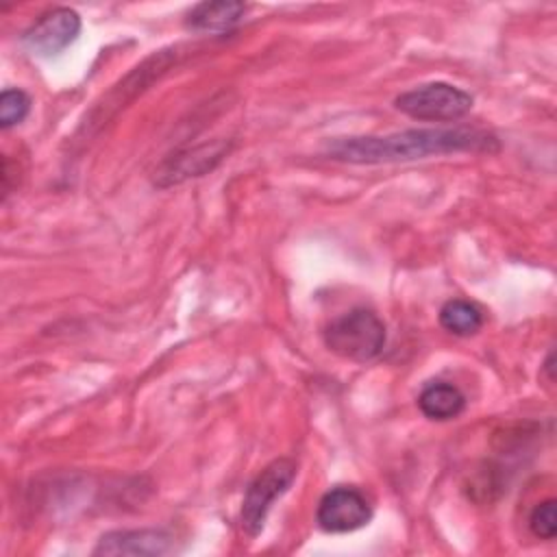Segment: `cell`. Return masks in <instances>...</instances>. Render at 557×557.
<instances>
[{"label":"cell","instance_id":"1","mask_svg":"<svg viewBox=\"0 0 557 557\" xmlns=\"http://www.w3.org/2000/svg\"><path fill=\"white\" fill-rule=\"evenodd\" d=\"M496 135L470 128H409L392 135H368V137H342L326 144V154L335 161L376 165L424 159L431 154L450 152H496Z\"/></svg>","mask_w":557,"mask_h":557},{"label":"cell","instance_id":"2","mask_svg":"<svg viewBox=\"0 0 557 557\" xmlns=\"http://www.w3.org/2000/svg\"><path fill=\"white\" fill-rule=\"evenodd\" d=\"M385 339L387 333L383 320L366 307L346 311L344 315L331 320V324L324 329L326 348L355 363L376 359L385 346Z\"/></svg>","mask_w":557,"mask_h":557},{"label":"cell","instance_id":"3","mask_svg":"<svg viewBox=\"0 0 557 557\" xmlns=\"http://www.w3.org/2000/svg\"><path fill=\"white\" fill-rule=\"evenodd\" d=\"M296 463L287 457L268 463L248 485L242 500V529L255 537L263 531L265 518L276 498H281L296 479Z\"/></svg>","mask_w":557,"mask_h":557},{"label":"cell","instance_id":"4","mask_svg":"<svg viewBox=\"0 0 557 557\" xmlns=\"http://www.w3.org/2000/svg\"><path fill=\"white\" fill-rule=\"evenodd\" d=\"M394 104L413 120L455 122L472 109V96L450 83L435 81L400 94Z\"/></svg>","mask_w":557,"mask_h":557},{"label":"cell","instance_id":"5","mask_svg":"<svg viewBox=\"0 0 557 557\" xmlns=\"http://www.w3.org/2000/svg\"><path fill=\"white\" fill-rule=\"evenodd\" d=\"M315 520L326 533H350L372 520V505L357 487L337 485L320 498Z\"/></svg>","mask_w":557,"mask_h":557},{"label":"cell","instance_id":"6","mask_svg":"<svg viewBox=\"0 0 557 557\" xmlns=\"http://www.w3.org/2000/svg\"><path fill=\"white\" fill-rule=\"evenodd\" d=\"M81 33V17L74 9L57 7L39 15V20L26 28L24 44L39 54H59Z\"/></svg>","mask_w":557,"mask_h":557},{"label":"cell","instance_id":"7","mask_svg":"<svg viewBox=\"0 0 557 557\" xmlns=\"http://www.w3.org/2000/svg\"><path fill=\"white\" fill-rule=\"evenodd\" d=\"M172 548V535L157 529L111 531L100 537L94 555H163Z\"/></svg>","mask_w":557,"mask_h":557},{"label":"cell","instance_id":"8","mask_svg":"<svg viewBox=\"0 0 557 557\" xmlns=\"http://www.w3.org/2000/svg\"><path fill=\"white\" fill-rule=\"evenodd\" d=\"M246 13L244 2H200L189 11L187 26L200 33H224L231 30Z\"/></svg>","mask_w":557,"mask_h":557},{"label":"cell","instance_id":"9","mask_svg":"<svg viewBox=\"0 0 557 557\" xmlns=\"http://www.w3.org/2000/svg\"><path fill=\"white\" fill-rule=\"evenodd\" d=\"M418 407L429 420H453L466 409V396L461 394L459 387L437 381L429 383L420 396H418Z\"/></svg>","mask_w":557,"mask_h":557},{"label":"cell","instance_id":"10","mask_svg":"<svg viewBox=\"0 0 557 557\" xmlns=\"http://www.w3.org/2000/svg\"><path fill=\"white\" fill-rule=\"evenodd\" d=\"M440 324L453 335H474L483 326V311L463 298H453L440 309Z\"/></svg>","mask_w":557,"mask_h":557},{"label":"cell","instance_id":"11","mask_svg":"<svg viewBox=\"0 0 557 557\" xmlns=\"http://www.w3.org/2000/svg\"><path fill=\"white\" fill-rule=\"evenodd\" d=\"M30 111V98L26 91L7 87L0 96V124L2 128H11L20 124Z\"/></svg>","mask_w":557,"mask_h":557},{"label":"cell","instance_id":"12","mask_svg":"<svg viewBox=\"0 0 557 557\" xmlns=\"http://www.w3.org/2000/svg\"><path fill=\"white\" fill-rule=\"evenodd\" d=\"M529 527L535 537L553 540L557 535V503L555 498H546L537 503L529 516Z\"/></svg>","mask_w":557,"mask_h":557}]
</instances>
